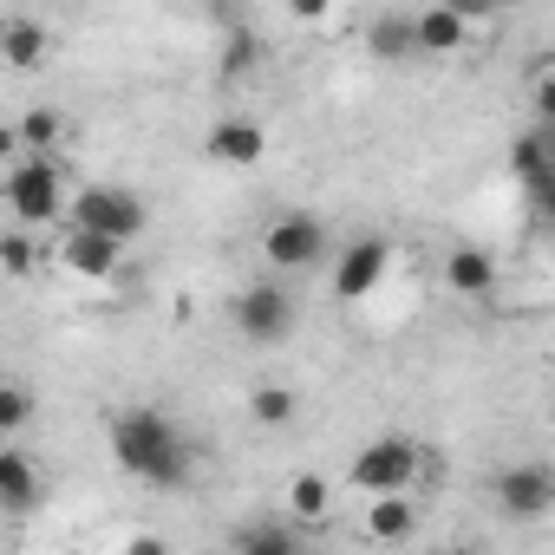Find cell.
I'll use <instances>...</instances> for the list:
<instances>
[{
    "label": "cell",
    "mask_w": 555,
    "mask_h": 555,
    "mask_svg": "<svg viewBox=\"0 0 555 555\" xmlns=\"http://www.w3.org/2000/svg\"><path fill=\"white\" fill-rule=\"evenodd\" d=\"M112 457H118V470H131L151 490H183L190 483V464H196L190 457V438L157 405H125L112 418Z\"/></svg>",
    "instance_id": "cell-1"
},
{
    "label": "cell",
    "mask_w": 555,
    "mask_h": 555,
    "mask_svg": "<svg viewBox=\"0 0 555 555\" xmlns=\"http://www.w3.org/2000/svg\"><path fill=\"white\" fill-rule=\"evenodd\" d=\"M0 196H8V209H14V222L27 235L66 216V183H60V164L53 157H21L8 170V183H0Z\"/></svg>",
    "instance_id": "cell-2"
},
{
    "label": "cell",
    "mask_w": 555,
    "mask_h": 555,
    "mask_svg": "<svg viewBox=\"0 0 555 555\" xmlns=\"http://www.w3.org/2000/svg\"><path fill=\"white\" fill-rule=\"evenodd\" d=\"M261 261L274 274H308L327 261V222L314 209H288V216H274L261 229Z\"/></svg>",
    "instance_id": "cell-3"
},
{
    "label": "cell",
    "mask_w": 555,
    "mask_h": 555,
    "mask_svg": "<svg viewBox=\"0 0 555 555\" xmlns=\"http://www.w3.org/2000/svg\"><path fill=\"white\" fill-rule=\"evenodd\" d=\"M66 216H73V229H86V235H105V242H131V235H144V222H151V209L131 196V190H112V183H86L73 203H66Z\"/></svg>",
    "instance_id": "cell-4"
},
{
    "label": "cell",
    "mask_w": 555,
    "mask_h": 555,
    "mask_svg": "<svg viewBox=\"0 0 555 555\" xmlns=\"http://www.w3.org/2000/svg\"><path fill=\"white\" fill-rule=\"evenodd\" d=\"M418 464H425V451L392 431V438H373V444L347 464V483L366 490V496H405V490L418 483Z\"/></svg>",
    "instance_id": "cell-5"
},
{
    "label": "cell",
    "mask_w": 555,
    "mask_h": 555,
    "mask_svg": "<svg viewBox=\"0 0 555 555\" xmlns=\"http://www.w3.org/2000/svg\"><path fill=\"white\" fill-rule=\"evenodd\" d=\"M229 321H235V334H242V340L274 347V340H288V334H295V301H288V288H282V282H255V288H242V295H235Z\"/></svg>",
    "instance_id": "cell-6"
},
{
    "label": "cell",
    "mask_w": 555,
    "mask_h": 555,
    "mask_svg": "<svg viewBox=\"0 0 555 555\" xmlns=\"http://www.w3.org/2000/svg\"><path fill=\"white\" fill-rule=\"evenodd\" d=\"M386 268H392V242H386V235L347 242V255H340V268H334V295H340V301H366V295L386 282Z\"/></svg>",
    "instance_id": "cell-7"
},
{
    "label": "cell",
    "mask_w": 555,
    "mask_h": 555,
    "mask_svg": "<svg viewBox=\"0 0 555 555\" xmlns=\"http://www.w3.org/2000/svg\"><path fill=\"white\" fill-rule=\"evenodd\" d=\"M490 490H496L503 516H516V522H535V516L555 509V477H548V464H509Z\"/></svg>",
    "instance_id": "cell-8"
},
{
    "label": "cell",
    "mask_w": 555,
    "mask_h": 555,
    "mask_svg": "<svg viewBox=\"0 0 555 555\" xmlns=\"http://www.w3.org/2000/svg\"><path fill=\"white\" fill-rule=\"evenodd\" d=\"M203 157L209 164H229V170H255L268 157V131L255 118H216L209 138H203Z\"/></svg>",
    "instance_id": "cell-9"
},
{
    "label": "cell",
    "mask_w": 555,
    "mask_h": 555,
    "mask_svg": "<svg viewBox=\"0 0 555 555\" xmlns=\"http://www.w3.org/2000/svg\"><path fill=\"white\" fill-rule=\"evenodd\" d=\"M47 53H53L47 21H34V14H8V21H0V66H14V73H40V66H47Z\"/></svg>",
    "instance_id": "cell-10"
},
{
    "label": "cell",
    "mask_w": 555,
    "mask_h": 555,
    "mask_svg": "<svg viewBox=\"0 0 555 555\" xmlns=\"http://www.w3.org/2000/svg\"><path fill=\"white\" fill-rule=\"evenodd\" d=\"M470 27H477V14H464V8H418L412 14V53H464Z\"/></svg>",
    "instance_id": "cell-11"
},
{
    "label": "cell",
    "mask_w": 555,
    "mask_h": 555,
    "mask_svg": "<svg viewBox=\"0 0 555 555\" xmlns=\"http://www.w3.org/2000/svg\"><path fill=\"white\" fill-rule=\"evenodd\" d=\"M509 170L522 177L529 203H535V209H548V196H555V170H548V131H529V138H516V144H509Z\"/></svg>",
    "instance_id": "cell-12"
},
{
    "label": "cell",
    "mask_w": 555,
    "mask_h": 555,
    "mask_svg": "<svg viewBox=\"0 0 555 555\" xmlns=\"http://www.w3.org/2000/svg\"><path fill=\"white\" fill-rule=\"evenodd\" d=\"M360 529H366V542L392 548V542H405V535L418 529V503H412V496H366Z\"/></svg>",
    "instance_id": "cell-13"
},
{
    "label": "cell",
    "mask_w": 555,
    "mask_h": 555,
    "mask_svg": "<svg viewBox=\"0 0 555 555\" xmlns=\"http://www.w3.org/2000/svg\"><path fill=\"white\" fill-rule=\"evenodd\" d=\"M118 242H105V235H86V229H73L66 242H60V261H66V274H79V282H105V274L118 268Z\"/></svg>",
    "instance_id": "cell-14"
},
{
    "label": "cell",
    "mask_w": 555,
    "mask_h": 555,
    "mask_svg": "<svg viewBox=\"0 0 555 555\" xmlns=\"http://www.w3.org/2000/svg\"><path fill=\"white\" fill-rule=\"evenodd\" d=\"M444 282H451V295H464V301H483L490 288H496V261H490V248H451L444 255Z\"/></svg>",
    "instance_id": "cell-15"
},
{
    "label": "cell",
    "mask_w": 555,
    "mask_h": 555,
    "mask_svg": "<svg viewBox=\"0 0 555 555\" xmlns=\"http://www.w3.org/2000/svg\"><path fill=\"white\" fill-rule=\"evenodd\" d=\"M40 503V464L27 451H0V509H34Z\"/></svg>",
    "instance_id": "cell-16"
},
{
    "label": "cell",
    "mask_w": 555,
    "mask_h": 555,
    "mask_svg": "<svg viewBox=\"0 0 555 555\" xmlns=\"http://www.w3.org/2000/svg\"><path fill=\"white\" fill-rule=\"evenodd\" d=\"M60 138H66V118H60L53 105H27V112H21V125H14L21 157H53V151H60Z\"/></svg>",
    "instance_id": "cell-17"
},
{
    "label": "cell",
    "mask_w": 555,
    "mask_h": 555,
    "mask_svg": "<svg viewBox=\"0 0 555 555\" xmlns=\"http://www.w3.org/2000/svg\"><path fill=\"white\" fill-rule=\"evenodd\" d=\"M248 418H255L261 431H282V425L301 418V392H295V386H255V392H248Z\"/></svg>",
    "instance_id": "cell-18"
},
{
    "label": "cell",
    "mask_w": 555,
    "mask_h": 555,
    "mask_svg": "<svg viewBox=\"0 0 555 555\" xmlns=\"http://www.w3.org/2000/svg\"><path fill=\"white\" fill-rule=\"evenodd\" d=\"M366 47H373L379 60H412V14H399V8L373 14V27H366Z\"/></svg>",
    "instance_id": "cell-19"
},
{
    "label": "cell",
    "mask_w": 555,
    "mask_h": 555,
    "mask_svg": "<svg viewBox=\"0 0 555 555\" xmlns=\"http://www.w3.org/2000/svg\"><path fill=\"white\" fill-rule=\"evenodd\" d=\"M235 555H301L288 522H242L235 529Z\"/></svg>",
    "instance_id": "cell-20"
},
{
    "label": "cell",
    "mask_w": 555,
    "mask_h": 555,
    "mask_svg": "<svg viewBox=\"0 0 555 555\" xmlns=\"http://www.w3.org/2000/svg\"><path fill=\"white\" fill-rule=\"evenodd\" d=\"M288 503H295V522H321V516H327V503H334V490H327V477L301 470V477H295V490H288Z\"/></svg>",
    "instance_id": "cell-21"
},
{
    "label": "cell",
    "mask_w": 555,
    "mask_h": 555,
    "mask_svg": "<svg viewBox=\"0 0 555 555\" xmlns=\"http://www.w3.org/2000/svg\"><path fill=\"white\" fill-rule=\"evenodd\" d=\"M27 425H34V392L14 386V379H0V438H14Z\"/></svg>",
    "instance_id": "cell-22"
},
{
    "label": "cell",
    "mask_w": 555,
    "mask_h": 555,
    "mask_svg": "<svg viewBox=\"0 0 555 555\" xmlns=\"http://www.w3.org/2000/svg\"><path fill=\"white\" fill-rule=\"evenodd\" d=\"M40 268V242L27 229H8L0 235V274H34Z\"/></svg>",
    "instance_id": "cell-23"
},
{
    "label": "cell",
    "mask_w": 555,
    "mask_h": 555,
    "mask_svg": "<svg viewBox=\"0 0 555 555\" xmlns=\"http://www.w3.org/2000/svg\"><path fill=\"white\" fill-rule=\"evenodd\" d=\"M255 60H261V53H255V34H248V27H242V34H235V40H229V53H222V73H229V79H235V73H248V66H255Z\"/></svg>",
    "instance_id": "cell-24"
},
{
    "label": "cell",
    "mask_w": 555,
    "mask_h": 555,
    "mask_svg": "<svg viewBox=\"0 0 555 555\" xmlns=\"http://www.w3.org/2000/svg\"><path fill=\"white\" fill-rule=\"evenodd\" d=\"M118 555H170V542H164V535H131Z\"/></svg>",
    "instance_id": "cell-25"
},
{
    "label": "cell",
    "mask_w": 555,
    "mask_h": 555,
    "mask_svg": "<svg viewBox=\"0 0 555 555\" xmlns=\"http://www.w3.org/2000/svg\"><path fill=\"white\" fill-rule=\"evenodd\" d=\"M8 157H21V144H14V125H0V164Z\"/></svg>",
    "instance_id": "cell-26"
}]
</instances>
